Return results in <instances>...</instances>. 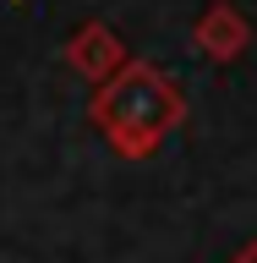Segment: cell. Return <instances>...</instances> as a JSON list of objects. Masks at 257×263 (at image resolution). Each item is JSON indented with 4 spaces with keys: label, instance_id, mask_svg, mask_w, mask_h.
I'll use <instances>...</instances> for the list:
<instances>
[]
</instances>
